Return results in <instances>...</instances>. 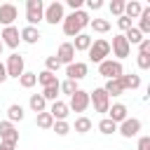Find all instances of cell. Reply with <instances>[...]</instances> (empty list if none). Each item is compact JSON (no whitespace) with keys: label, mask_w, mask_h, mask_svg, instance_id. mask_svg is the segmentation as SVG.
<instances>
[{"label":"cell","mask_w":150,"mask_h":150,"mask_svg":"<svg viewBox=\"0 0 150 150\" xmlns=\"http://www.w3.org/2000/svg\"><path fill=\"white\" fill-rule=\"evenodd\" d=\"M89 14L84 12V9H77V12H70V14H66L63 16V21H61V26H63V33L68 35V38H75V35H80V33H84V28L89 26Z\"/></svg>","instance_id":"cell-1"},{"label":"cell","mask_w":150,"mask_h":150,"mask_svg":"<svg viewBox=\"0 0 150 150\" xmlns=\"http://www.w3.org/2000/svg\"><path fill=\"white\" fill-rule=\"evenodd\" d=\"M87 54H89V61L91 63H101V61L110 59V42L103 40V38H98V40L91 42V47L87 49Z\"/></svg>","instance_id":"cell-2"},{"label":"cell","mask_w":150,"mask_h":150,"mask_svg":"<svg viewBox=\"0 0 150 150\" xmlns=\"http://www.w3.org/2000/svg\"><path fill=\"white\" fill-rule=\"evenodd\" d=\"M98 75L105 77V80H120L124 75V66L122 61H115V59H105L98 63Z\"/></svg>","instance_id":"cell-3"},{"label":"cell","mask_w":150,"mask_h":150,"mask_svg":"<svg viewBox=\"0 0 150 150\" xmlns=\"http://www.w3.org/2000/svg\"><path fill=\"white\" fill-rule=\"evenodd\" d=\"M42 16H45V2L42 0H26V21H28V26L38 28Z\"/></svg>","instance_id":"cell-4"},{"label":"cell","mask_w":150,"mask_h":150,"mask_svg":"<svg viewBox=\"0 0 150 150\" xmlns=\"http://www.w3.org/2000/svg\"><path fill=\"white\" fill-rule=\"evenodd\" d=\"M63 16H66L63 2L54 0V2L45 5V16H42V21H47L49 26H56V23H61V21H63Z\"/></svg>","instance_id":"cell-5"},{"label":"cell","mask_w":150,"mask_h":150,"mask_svg":"<svg viewBox=\"0 0 150 150\" xmlns=\"http://www.w3.org/2000/svg\"><path fill=\"white\" fill-rule=\"evenodd\" d=\"M5 70H7V77H14V80H19L21 75H23V70H26V63H23V56L21 54H9L7 56V61H5Z\"/></svg>","instance_id":"cell-6"},{"label":"cell","mask_w":150,"mask_h":150,"mask_svg":"<svg viewBox=\"0 0 150 150\" xmlns=\"http://www.w3.org/2000/svg\"><path fill=\"white\" fill-rule=\"evenodd\" d=\"M89 105H94L96 112H108V108H110V96L103 91V87H96L94 91H89Z\"/></svg>","instance_id":"cell-7"},{"label":"cell","mask_w":150,"mask_h":150,"mask_svg":"<svg viewBox=\"0 0 150 150\" xmlns=\"http://www.w3.org/2000/svg\"><path fill=\"white\" fill-rule=\"evenodd\" d=\"M141 129H143V122H141L138 117H127L124 122L117 124V134L124 136V138H134V136H138Z\"/></svg>","instance_id":"cell-8"},{"label":"cell","mask_w":150,"mask_h":150,"mask_svg":"<svg viewBox=\"0 0 150 150\" xmlns=\"http://www.w3.org/2000/svg\"><path fill=\"white\" fill-rule=\"evenodd\" d=\"M0 143H5V145H9V148H16V143H19L16 124H12V122H7V120L0 122Z\"/></svg>","instance_id":"cell-9"},{"label":"cell","mask_w":150,"mask_h":150,"mask_svg":"<svg viewBox=\"0 0 150 150\" xmlns=\"http://www.w3.org/2000/svg\"><path fill=\"white\" fill-rule=\"evenodd\" d=\"M110 52H112L115 61H122V59H127V56L131 54V47H129V42L124 40V35H122V33L112 38V42H110Z\"/></svg>","instance_id":"cell-10"},{"label":"cell","mask_w":150,"mask_h":150,"mask_svg":"<svg viewBox=\"0 0 150 150\" xmlns=\"http://www.w3.org/2000/svg\"><path fill=\"white\" fill-rule=\"evenodd\" d=\"M87 108H89V91H84V89H77V91L70 96L68 110H73V112H84Z\"/></svg>","instance_id":"cell-11"},{"label":"cell","mask_w":150,"mask_h":150,"mask_svg":"<svg viewBox=\"0 0 150 150\" xmlns=\"http://www.w3.org/2000/svg\"><path fill=\"white\" fill-rule=\"evenodd\" d=\"M0 40H2V47L16 49V47H19V42H21L19 28H16V26H5V28H2V33H0Z\"/></svg>","instance_id":"cell-12"},{"label":"cell","mask_w":150,"mask_h":150,"mask_svg":"<svg viewBox=\"0 0 150 150\" xmlns=\"http://www.w3.org/2000/svg\"><path fill=\"white\" fill-rule=\"evenodd\" d=\"M87 73H89V66L84 63V61H73V63H68L66 66V80H82V77H87Z\"/></svg>","instance_id":"cell-13"},{"label":"cell","mask_w":150,"mask_h":150,"mask_svg":"<svg viewBox=\"0 0 150 150\" xmlns=\"http://www.w3.org/2000/svg\"><path fill=\"white\" fill-rule=\"evenodd\" d=\"M16 19H19V9H16L12 2L0 5V23H2V26H14Z\"/></svg>","instance_id":"cell-14"},{"label":"cell","mask_w":150,"mask_h":150,"mask_svg":"<svg viewBox=\"0 0 150 150\" xmlns=\"http://www.w3.org/2000/svg\"><path fill=\"white\" fill-rule=\"evenodd\" d=\"M54 56L59 59V63H61V66H68V63H73V61H75V49H73V45H70V42H61V45H59V52H56Z\"/></svg>","instance_id":"cell-15"},{"label":"cell","mask_w":150,"mask_h":150,"mask_svg":"<svg viewBox=\"0 0 150 150\" xmlns=\"http://www.w3.org/2000/svg\"><path fill=\"white\" fill-rule=\"evenodd\" d=\"M129 117V108L124 105V103H110V108H108V120H112L115 124H120V122H124Z\"/></svg>","instance_id":"cell-16"},{"label":"cell","mask_w":150,"mask_h":150,"mask_svg":"<svg viewBox=\"0 0 150 150\" xmlns=\"http://www.w3.org/2000/svg\"><path fill=\"white\" fill-rule=\"evenodd\" d=\"M52 117H54V122H61V120H66L68 115H70V110H68V103L66 101H54L52 105H49V110H47Z\"/></svg>","instance_id":"cell-17"},{"label":"cell","mask_w":150,"mask_h":150,"mask_svg":"<svg viewBox=\"0 0 150 150\" xmlns=\"http://www.w3.org/2000/svg\"><path fill=\"white\" fill-rule=\"evenodd\" d=\"M19 35H21V42H26V45H38V40L42 38L40 28H35V26H23L19 30Z\"/></svg>","instance_id":"cell-18"},{"label":"cell","mask_w":150,"mask_h":150,"mask_svg":"<svg viewBox=\"0 0 150 150\" xmlns=\"http://www.w3.org/2000/svg\"><path fill=\"white\" fill-rule=\"evenodd\" d=\"M120 84H122L124 91H134V89L141 87V75H136V73H124V75L120 77Z\"/></svg>","instance_id":"cell-19"},{"label":"cell","mask_w":150,"mask_h":150,"mask_svg":"<svg viewBox=\"0 0 150 150\" xmlns=\"http://www.w3.org/2000/svg\"><path fill=\"white\" fill-rule=\"evenodd\" d=\"M136 28L141 30L143 38L150 35V7H143V9H141V14H138V26H136Z\"/></svg>","instance_id":"cell-20"},{"label":"cell","mask_w":150,"mask_h":150,"mask_svg":"<svg viewBox=\"0 0 150 150\" xmlns=\"http://www.w3.org/2000/svg\"><path fill=\"white\" fill-rule=\"evenodd\" d=\"M91 42H94V38H91V35L80 33V35H75V40H73L70 45H73V49H75V52H87V49L91 47Z\"/></svg>","instance_id":"cell-21"},{"label":"cell","mask_w":150,"mask_h":150,"mask_svg":"<svg viewBox=\"0 0 150 150\" xmlns=\"http://www.w3.org/2000/svg\"><path fill=\"white\" fill-rule=\"evenodd\" d=\"M28 108L38 115V112H45L47 110V101L42 98V94H30V98H28Z\"/></svg>","instance_id":"cell-22"},{"label":"cell","mask_w":150,"mask_h":150,"mask_svg":"<svg viewBox=\"0 0 150 150\" xmlns=\"http://www.w3.org/2000/svg\"><path fill=\"white\" fill-rule=\"evenodd\" d=\"M23 117H26V112H23V105H19V103H12V105L7 108V122L16 124V122H21Z\"/></svg>","instance_id":"cell-23"},{"label":"cell","mask_w":150,"mask_h":150,"mask_svg":"<svg viewBox=\"0 0 150 150\" xmlns=\"http://www.w3.org/2000/svg\"><path fill=\"white\" fill-rule=\"evenodd\" d=\"M141 9H143V5H141L138 0H129V2H124V16H127V19H138Z\"/></svg>","instance_id":"cell-24"},{"label":"cell","mask_w":150,"mask_h":150,"mask_svg":"<svg viewBox=\"0 0 150 150\" xmlns=\"http://www.w3.org/2000/svg\"><path fill=\"white\" fill-rule=\"evenodd\" d=\"M103 91H105L108 96H122V94H124V89H122L120 80H105V84H103Z\"/></svg>","instance_id":"cell-25"},{"label":"cell","mask_w":150,"mask_h":150,"mask_svg":"<svg viewBox=\"0 0 150 150\" xmlns=\"http://www.w3.org/2000/svg\"><path fill=\"white\" fill-rule=\"evenodd\" d=\"M70 129H75L77 134H89V131H91V120H89V117H84V115H80Z\"/></svg>","instance_id":"cell-26"},{"label":"cell","mask_w":150,"mask_h":150,"mask_svg":"<svg viewBox=\"0 0 150 150\" xmlns=\"http://www.w3.org/2000/svg\"><path fill=\"white\" fill-rule=\"evenodd\" d=\"M122 35H124V40L129 42V47H131V45H136V47H138V42L143 40V35H141V30H138L136 26H131V28H129V30H124Z\"/></svg>","instance_id":"cell-27"},{"label":"cell","mask_w":150,"mask_h":150,"mask_svg":"<svg viewBox=\"0 0 150 150\" xmlns=\"http://www.w3.org/2000/svg\"><path fill=\"white\" fill-rule=\"evenodd\" d=\"M38 82H40V84H42V89H45V87L59 84V77H56L54 73H49V70H42V73H38Z\"/></svg>","instance_id":"cell-28"},{"label":"cell","mask_w":150,"mask_h":150,"mask_svg":"<svg viewBox=\"0 0 150 150\" xmlns=\"http://www.w3.org/2000/svg\"><path fill=\"white\" fill-rule=\"evenodd\" d=\"M19 84H21L23 89H33V87L38 84V73H28V70H23V75L19 77Z\"/></svg>","instance_id":"cell-29"},{"label":"cell","mask_w":150,"mask_h":150,"mask_svg":"<svg viewBox=\"0 0 150 150\" xmlns=\"http://www.w3.org/2000/svg\"><path fill=\"white\" fill-rule=\"evenodd\" d=\"M35 124H38L40 129H52V127H54V117H52L47 110H45V112H38V115H35Z\"/></svg>","instance_id":"cell-30"},{"label":"cell","mask_w":150,"mask_h":150,"mask_svg":"<svg viewBox=\"0 0 150 150\" xmlns=\"http://www.w3.org/2000/svg\"><path fill=\"white\" fill-rule=\"evenodd\" d=\"M98 131H101L103 136H112V134H117V124H115L112 120L103 117V120L98 122Z\"/></svg>","instance_id":"cell-31"},{"label":"cell","mask_w":150,"mask_h":150,"mask_svg":"<svg viewBox=\"0 0 150 150\" xmlns=\"http://www.w3.org/2000/svg\"><path fill=\"white\" fill-rule=\"evenodd\" d=\"M89 26H91L94 33H108V30H110V21H108V19H91Z\"/></svg>","instance_id":"cell-32"},{"label":"cell","mask_w":150,"mask_h":150,"mask_svg":"<svg viewBox=\"0 0 150 150\" xmlns=\"http://www.w3.org/2000/svg\"><path fill=\"white\" fill-rule=\"evenodd\" d=\"M77 89H80V87H77V82H75V80H63V82H59V91H61V94L73 96Z\"/></svg>","instance_id":"cell-33"},{"label":"cell","mask_w":150,"mask_h":150,"mask_svg":"<svg viewBox=\"0 0 150 150\" xmlns=\"http://www.w3.org/2000/svg\"><path fill=\"white\" fill-rule=\"evenodd\" d=\"M59 94H61V91H59V84H52V87H45V89H42V98H45V101H52V103L59 101Z\"/></svg>","instance_id":"cell-34"},{"label":"cell","mask_w":150,"mask_h":150,"mask_svg":"<svg viewBox=\"0 0 150 150\" xmlns=\"http://www.w3.org/2000/svg\"><path fill=\"white\" fill-rule=\"evenodd\" d=\"M108 9H110V14L122 16V14H124V0H112V2L108 5Z\"/></svg>","instance_id":"cell-35"},{"label":"cell","mask_w":150,"mask_h":150,"mask_svg":"<svg viewBox=\"0 0 150 150\" xmlns=\"http://www.w3.org/2000/svg\"><path fill=\"white\" fill-rule=\"evenodd\" d=\"M61 68V63H59V59L56 56H47L45 59V70H49V73H54L56 75V70Z\"/></svg>","instance_id":"cell-36"},{"label":"cell","mask_w":150,"mask_h":150,"mask_svg":"<svg viewBox=\"0 0 150 150\" xmlns=\"http://www.w3.org/2000/svg\"><path fill=\"white\" fill-rule=\"evenodd\" d=\"M54 131H56V136H66L68 131H70V124L66 122V120H61V122H54V127H52Z\"/></svg>","instance_id":"cell-37"},{"label":"cell","mask_w":150,"mask_h":150,"mask_svg":"<svg viewBox=\"0 0 150 150\" xmlns=\"http://www.w3.org/2000/svg\"><path fill=\"white\" fill-rule=\"evenodd\" d=\"M136 63L141 70H150V54H136Z\"/></svg>","instance_id":"cell-38"},{"label":"cell","mask_w":150,"mask_h":150,"mask_svg":"<svg viewBox=\"0 0 150 150\" xmlns=\"http://www.w3.org/2000/svg\"><path fill=\"white\" fill-rule=\"evenodd\" d=\"M117 26H120V30L124 33V30H129V28H131L134 23H131V19H127V16L122 14V16H117Z\"/></svg>","instance_id":"cell-39"},{"label":"cell","mask_w":150,"mask_h":150,"mask_svg":"<svg viewBox=\"0 0 150 150\" xmlns=\"http://www.w3.org/2000/svg\"><path fill=\"white\" fill-rule=\"evenodd\" d=\"M138 54H150V38H143L138 42Z\"/></svg>","instance_id":"cell-40"},{"label":"cell","mask_w":150,"mask_h":150,"mask_svg":"<svg viewBox=\"0 0 150 150\" xmlns=\"http://www.w3.org/2000/svg\"><path fill=\"white\" fill-rule=\"evenodd\" d=\"M136 150H150V136H141V138H138Z\"/></svg>","instance_id":"cell-41"},{"label":"cell","mask_w":150,"mask_h":150,"mask_svg":"<svg viewBox=\"0 0 150 150\" xmlns=\"http://www.w3.org/2000/svg\"><path fill=\"white\" fill-rule=\"evenodd\" d=\"M66 5L73 9V12H77V9H82V5H84V0H66Z\"/></svg>","instance_id":"cell-42"},{"label":"cell","mask_w":150,"mask_h":150,"mask_svg":"<svg viewBox=\"0 0 150 150\" xmlns=\"http://www.w3.org/2000/svg\"><path fill=\"white\" fill-rule=\"evenodd\" d=\"M87 7H89L91 12H96V9L103 7V0H87Z\"/></svg>","instance_id":"cell-43"},{"label":"cell","mask_w":150,"mask_h":150,"mask_svg":"<svg viewBox=\"0 0 150 150\" xmlns=\"http://www.w3.org/2000/svg\"><path fill=\"white\" fill-rule=\"evenodd\" d=\"M5 80H7V70H5V63L0 61V84H2Z\"/></svg>","instance_id":"cell-44"},{"label":"cell","mask_w":150,"mask_h":150,"mask_svg":"<svg viewBox=\"0 0 150 150\" xmlns=\"http://www.w3.org/2000/svg\"><path fill=\"white\" fill-rule=\"evenodd\" d=\"M0 150H14V148H9V145H5V143H0Z\"/></svg>","instance_id":"cell-45"},{"label":"cell","mask_w":150,"mask_h":150,"mask_svg":"<svg viewBox=\"0 0 150 150\" xmlns=\"http://www.w3.org/2000/svg\"><path fill=\"white\" fill-rule=\"evenodd\" d=\"M2 49H5V47H2V40H0V56H2Z\"/></svg>","instance_id":"cell-46"}]
</instances>
